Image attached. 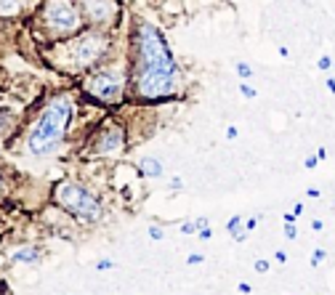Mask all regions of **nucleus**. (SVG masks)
<instances>
[{
    "label": "nucleus",
    "instance_id": "nucleus-1",
    "mask_svg": "<svg viewBox=\"0 0 335 295\" xmlns=\"http://www.w3.org/2000/svg\"><path fill=\"white\" fill-rule=\"evenodd\" d=\"M181 82V69L160 30L149 22H138L133 30V72H130V88L136 99H173L179 96Z\"/></svg>",
    "mask_w": 335,
    "mask_h": 295
},
{
    "label": "nucleus",
    "instance_id": "nucleus-2",
    "mask_svg": "<svg viewBox=\"0 0 335 295\" xmlns=\"http://www.w3.org/2000/svg\"><path fill=\"white\" fill-rule=\"evenodd\" d=\"M72 120V101L69 96H53L48 104L43 107L40 117L32 123L30 133H27V154H35V157H43V154H51L56 146L64 141Z\"/></svg>",
    "mask_w": 335,
    "mask_h": 295
},
{
    "label": "nucleus",
    "instance_id": "nucleus-3",
    "mask_svg": "<svg viewBox=\"0 0 335 295\" xmlns=\"http://www.w3.org/2000/svg\"><path fill=\"white\" fill-rule=\"evenodd\" d=\"M107 51H109L107 32L88 30V32H77L69 43L59 45L53 53V61L59 64L61 69L86 72L91 67H96V64L107 56Z\"/></svg>",
    "mask_w": 335,
    "mask_h": 295
},
{
    "label": "nucleus",
    "instance_id": "nucleus-4",
    "mask_svg": "<svg viewBox=\"0 0 335 295\" xmlns=\"http://www.w3.org/2000/svg\"><path fill=\"white\" fill-rule=\"evenodd\" d=\"M32 24L40 30L48 40L74 38L82 27V14L74 6V0H43L35 11Z\"/></svg>",
    "mask_w": 335,
    "mask_h": 295
},
{
    "label": "nucleus",
    "instance_id": "nucleus-5",
    "mask_svg": "<svg viewBox=\"0 0 335 295\" xmlns=\"http://www.w3.org/2000/svg\"><path fill=\"white\" fill-rule=\"evenodd\" d=\"M53 200L59 202V205L67 210L69 216L80 218V221H88V224L99 221L101 213H104V210H101L99 197L93 194L88 186H82V183H77V181H61V183H56Z\"/></svg>",
    "mask_w": 335,
    "mask_h": 295
},
{
    "label": "nucleus",
    "instance_id": "nucleus-6",
    "mask_svg": "<svg viewBox=\"0 0 335 295\" xmlns=\"http://www.w3.org/2000/svg\"><path fill=\"white\" fill-rule=\"evenodd\" d=\"M125 72L120 67H101L96 72H91V75L86 77V82H82V90L93 99L99 101V104H120L125 96Z\"/></svg>",
    "mask_w": 335,
    "mask_h": 295
},
{
    "label": "nucleus",
    "instance_id": "nucleus-7",
    "mask_svg": "<svg viewBox=\"0 0 335 295\" xmlns=\"http://www.w3.org/2000/svg\"><path fill=\"white\" fill-rule=\"evenodd\" d=\"M77 8L82 14V22H88L93 30L99 27H112L120 16V6L115 0H77Z\"/></svg>",
    "mask_w": 335,
    "mask_h": 295
},
{
    "label": "nucleus",
    "instance_id": "nucleus-8",
    "mask_svg": "<svg viewBox=\"0 0 335 295\" xmlns=\"http://www.w3.org/2000/svg\"><path fill=\"white\" fill-rule=\"evenodd\" d=\"M125 131L115 123L104 125L101 131L96 133V138H93V146L91 152L93 154H101V157H109V154H123L125 152Z\"/></svg>",
    "mask_w": 335,
    "mask_h": 295
},
{
    "label": "nucleus",
    "instance_id": "nucleus-9",
    "mask_svg": "<svg viewBox=\"0 0 335 295\" xmlns=\"http://www.w3.org/2000/svg\"><path fill=\"white\" fill-rule=\"evenodd\" d=\"M226 232L231 234V239H234V242H245V239H247L245 218H242V216H231L229 224H226Z\"/></svg>",
    "mask_w": 335,
    "mask_h": 295
},
{
    "label": "nucleus",
    "instance_id": "nucleus-10",
    "mask_svg": "<svg viewBox=\"0 0 335 295\" xmlns=\"http://www.w3.org/2000/svg\"><path fill=\"white\" fill-rule=\"evenodd\" d=\"M138 170H141V176H146V178H157V176H162V162L154 160V157H141L138 160Z\"/></svg>",
    "mask_w": 335,
    "mask_h": 295
},
{
    "label": "nucleus",
    "instance_id": "nucleus-11",
    "mask_svg": "<svg viewBox=\"0 0 335 295\" xmlns=\"http://www.w3.org/2000/svg\"><path fill=\"white\" fill-rule=\"evenodd\" d=\"M14 263H37L40 261V250L37 247H19V250L11 253Z\"/></svg>",
    "mask_w": 335,
    "mask_h": 295
},
{
    "label": "nucleus",
    "instance_id": "nucleus-12",
    "mask_svg": "<svg viewBox=\"0 0 335 295\" xmlns=\"http://www.w3.org/2000/svg\"><path fill=\"white\" fill-rule=\"evenodd\" d=\"M22 8V0H0V14H16Z\"/></svg>",
    "mask_w": 335,
    "mask_h": 295
},
{
    "label": "nucleus",
    "instance_id": "nucleus-13",
    "mask_svg": "<svg viewBox=\"0 0 335 295\" xmlns=\"http://www.w3.org/2000/svg\"><path fill=\"white\" fill-rule=\"evenodd\" d=\"M237 75H239L242 80H250V77H253V67H250V64H245V61H239V64H237Z\"/></svg>",
    "mask_w": 335,
    "mask_h": 295
},
{
    "label": "nucleus",
    "instance_id": "nucleus-14",
    "mask_svg": "<svg viewBox=\"0 0 335 295\" xmlns=\"http://www.w3.org/2000/svg\"><path fill=\"white\" fill-rule=\"evenodd\" d=\"M256 93H258V90H256L253 85H250L247 80H242V85H239V96H245V99H256Z\"/></svg>",
    "mask_w": 335,
    "mask_h": 295
},
{
    "label": "nucleus",
    "instance_id": "nucleus-15",
    "mask_svg": "<svg viewBox=\"0 0 335 295\" xmlns=\"http://www.w3.org/2000/svg\"><path fill=\"white\" fill-rule=\"evenodd\" d=\"M324 258H327V250H324V247H316V250L311 253V266H319Z\"/></svg>",
    "mask_w": 335,
    "mask_h": 295
},
{
    "label": "nucleus",
    "instance_id": "nucleus-16",
    "mask_svg": "<svg viewBox=\"0 0 335 295\" xmlns=\"http://www.w3.org/2000/svg\"><path fill=\"white\" fill-rule=\"evenodd\" d=\"M269 266H272V263H269V258H258V261L253 263V269H256L258 274H266V271H269Z\"/></svg>",
    "mask_w": 335,
    "mask_h": 295
},
{
    "label": "nucleus",
    "instance_id": "nucleus-17",
    "mask_svg": "<svg viewBox=\"0 0 335 295\" xmlns=\"http://www.w3.org/2000/svg\"><path fill=\"white\" fill-rule=\"evenodd\" d=\"M181 232H184V234H194V232H200L197 218H194V221H186V224H181Z\"/></svg>",
    "mask_w": 335,
    "mask_h": 295
},
{
    "label": "nucleus",
    "instance_id": "nucleus-18",
    "mask_svg": "<svg viewBox=\"0 0 335 295\" xmlns=\"http://www.w3.org/2000/svg\"><path fill=\"white\" fill-rule=\"evenodd\" d=\"M316 67H319L322 72H330V69H332V59H330V56H322V59H319V64H316Z\"/></svg>",
    "mask_w": 335,
    "mask_h": 295
},
{
    "label": "nucleus",
    "instance_id": "nucleus-19",
    "mask_svg": "<svg viewBox=\"0 0 335 295\" xmlns=\"http://www.w3.org/2000/svg\"><path fill=\"white\" fill-rule=\"evenodd\" d=\"M202 261H205L202 253H192L189 258H186V263H189V266H197V263H202Z\"/></svg>",
    "mask_w": 335,
    "mask_h": 295
},
{
    "label": "nucleus",
    "instance_id": "nucleus-20",
    "mask_svg": "<svg viewBox=\"0 0 335 295\" xmlns=\"http://www.w3.org/2000/svg\"><path fill=\"white\" fill-rule=\"evenodd\" d=\"M285 237H287V239H295V237H298L295 224H285Z\"/></svg>",
    "mask_w": 335,
    "mask_h": 295
},
{
    "label": "nucleus",
    "instance_id": "nucleus-21",
    "mask_svg": "<svg viewBox=\"0 0 335 295\" xmlns=\"http://www.w3.org/2000/svg\"><path fill=\"white\" fill-rule=\"evenodd\" d=\"M149 237H152V239H162V237H165V232H162L160 226H149Z\"/></svg>",
    "mask_w": 335,
    "mask_h": 295
},
{
    "label": "nucleus",
    "instance_id": "nucleus-22",
    "mask_svg": "<svg viewBox=\"0 0 335 295\" xmlns=\"http://www.w3.org/2000/svg\"><path fill=\"white\" fill-rule=\"evenodd\" d=\"M303 165H306L309 170H314L316 165H319V157H316V154H311V157H306V160H303Z\"/></svg>",
    "mask_w": 335,
    "mask_h": 295
},
{
    "label": "nucleus",
    "instance_id": "nucleus-23",
    "mask_svg": "<svg viewBox=\"0 0 335 295\" xmlns=\"http://www.w3.org/2000/svg\"><path fill=\"white\" fill-rule=\"evenodd\" d=\"M112 266H115V261L104 258V261H99V263H96V269H99V271H107V269H112Z\"/></svg>",
    "mask_w": 335,
    "mask_h": 295
},
{
    "label": "nucleus",
    "instance_id": "nucleus-24",
    "mask_svg": "<svg viewBox=\"0 0 335 295\" xmlns=\"http://www.w3.org/2000/svg\"><path fill=\"white\" fill-rule=\"evenodd\" d=\"M239 136V128H234V125H229L226 128V138H229V141H234V138Z\"/></svg>",
    "mask_w": 335,
    "mask_h": 295
},
{
    "label": "nucleus",
    "instance_id": "nucleus-25",
    "mask_svg": "<svg viewBox=\"0 0 335 295\" xmlns=\"http://www.w3.org/2000/svg\"><path fill=\"white\" fill-rule=\"evenodd\" d=\"M210 237H213V229H210V226H202V229H200V239L205 242V239H210Z\"/></svg>",
    "mask_w": 335,
    "mask_h": 295
},
{
    "label": "nucleus",
    "instance_id": "nucleus-26",
    "mask_svg": "<svg viewBox=\"0 0 335 295\" xmlns=\"http://www.w3.org/2000/svg\"><path fill=\"white\" fill-rule=\"evenodd\" d=\"M237 290H239L242 295H250V292H253V287H250L247 282H239V284H237Z\"/></svg>",
    "mask_w": 335,
    "mask_h": 295
},
{
    "label": "nucleus",
    "instance_id": "nucleus-27",
    "mask_svg": "<svg viewBox=\"0 0 335 295\" xmlns=\"http://www.w3.org/2000/svg\"><path fill=\"white\" fill-rule=\"evenodd\" d=\"M274 258H277V263H287V253H285V250H277Z\"/></svg>",
    "mask_w": 335,
    "mask_h": 295
},
{
    "label": "nucleus",
    "instance_id": "nucleus-28",
    "mask_svg": "<svg viewBox=\"0 0 335 295\" xmlns=\"http://www.w3.org/2000/svg\"><path fill=\"white\" fill-rule=\"evenodd\" d=\"M295 218H298L295 213H285V216H282V221H285V224H295Z\"/></svg>",
    "mask_w": 335,
    "mask_h": 295
},
{
    "label": "nucleus",
    "instance_id": "nucleus-29",
    "mask_svg": "<svg viewBox=\"0 0 335 295\" xmlns=\"http://www.w3.org/2000/svg\"><path fill=\"white\" fill-rule=\"evenodd\" d=\"M316 157H319V162L327 160V149H316Z\"/></svg>",
    "mask_w": 335,
    "mask_h": 295
},
{
    "label": "nucleus",
    "instance_id": "nucleus-30",
    "mask_svg": "<svg viewBox=\"0 0 335 295\" xmlns=\"http://www.w3.org/2000/svg\"><path fill=\"white\" fill-rule=\"evenodd\" d=\"M293 213H295V216L303 213V205H301V202H295V205H293Z\"/></svg>",
    "mask_w": 335,
    "mask_h": 295
},
{
    "label": "nucleus",
    "instance_id": "nucleus-31",
    "mask_svg": "<svg viewBox=\"0 0 335 295\" xmlns=\"http://www.w3.org/2000/svg\"><path fill=\"white\" fill-rule=\"evenodd\" d=\"M327 90H330V93H335V77H327Z\"/></svg>",
    "mask_w": 335,
    "mask_h": 295
},
{
    "label": "nucleus",
    "instance_id": "nucleus-32",
    "mask_svg": "<svg viewBox=\"0 0 335 295\" xmlns=\"http://www.w3.org/2000/svg\"><path fill=\"white\" fill-rule=\"evenodd\" d=\"M279 56H282V59H287V56H290V51H287L285 45H279Z\"/></svg>",
    "mask_w": 335,
    "mask_h": 295
},
{
    "label": "nucleus",
    "instance_id": "nucleus-33",
    "mask_svg": "<svg viewBox=\"0 0 335 295\" xmlns=\"http://www.w3.org/2000/svg\"><path fill=\"white\" fill-rule=\"evenodd\" d=\"M306 194H309L311 200H316V197H319V189H309V191H306Z\"/></svg>",
    "mask_w": 335,
    "mask_h": 295
},
{
    "label": "nucleus",
    "instance_id": "nucleus-34",
    "mask_svg": "<svg viewBox=\"0 0 335 295\" xmlns=\"http://www.w3.org/2000/svg\"><path fill=\"white\" fill-rule=\"evenodd\" d=\"M0 292H3V284H0Z\"/></svg>",
    "mask_w": 335,
    "mask_h": 295
},
{
    "label": "nucleus",
    "instance_id": "nucleus-35",
    "mask_svg": "<svg viewBox=\"0 0 335 295\" xmlns=\"http://www.w3.org/2000/svg\"><path fill=\"white\" fill-rule=\"evenodd\" d=\"M332 69H335V61H332Z\"/></svg>",
    "mask_w": 335,
    "mask_h": 295
}]
</instances>
